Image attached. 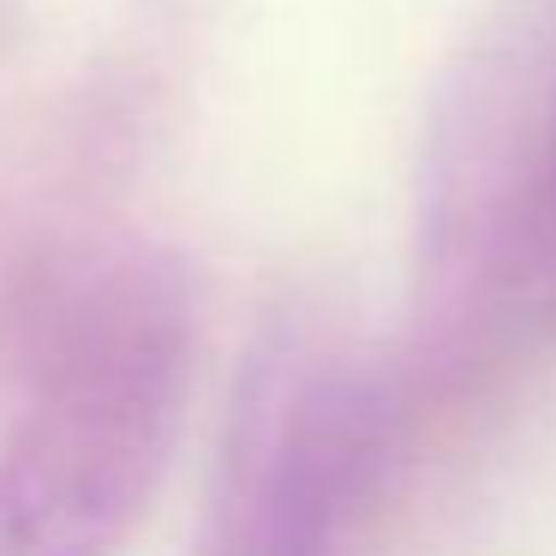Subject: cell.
I'll list each match as a JSON object with an SVG mask.
<instances>
[{"label": "cell", "instance_id": "obj_2", "mask_svg": "<svg viewBox=\"0 0 556 556\" xmlns=\"http://www.w3.org/2000/svg\"><path fill=\"white\" fill-rule=\"evenodd\" d=\"M377 455V401L341 365H288L245 407L204 556H324Z\"/></svg>", "mask_w": 556, "mask_h": 556}, {"label": "cell", "instance_id": "obj_1", "mask_svg": "<svg viewBox=\"0 0 556 556\" xmlns=\"http://www.w3.org/2000/svg\"><path fill=\"white\" fill-rule=\"evenodd\" d=\"M186 324L156 288L78 317L0 437V556H114L150 508L180 431Z\"/></svg>", "mask_w": 556, "mask_h": 556}]
</instances>
